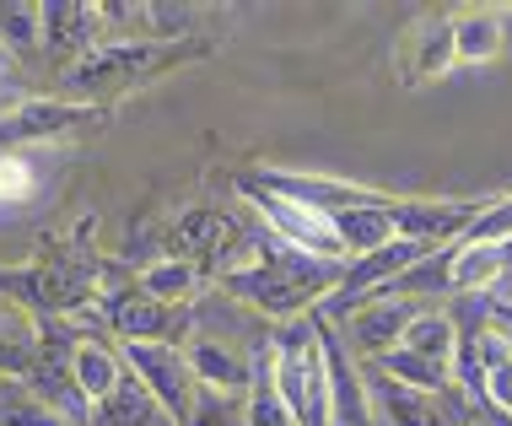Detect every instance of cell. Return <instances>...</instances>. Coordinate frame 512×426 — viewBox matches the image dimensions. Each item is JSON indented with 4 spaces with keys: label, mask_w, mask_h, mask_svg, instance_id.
Segmentation results:
<instances>
[{
    "label": "cell",
    "mask_w": 512,
    "mask_h": 426,
    "mask_svg": "<svg viewBox=\"0 0 512 426\" xmlns=\"http://www.w3.org/2000/svg\"><path fill=\"white\" fill-rule=\"evenodd\" d=\"M87 222L76 227L71 243H44L38 259H27V265H11L0 270V297H6V308L27 313V319L49 324V319H76V313L98 308L108 281L119 276V265H108L98 249H87Z\"/></svg>",
    "instance_id": "6da1fadb"
},
{
    "label": "cell",
    "mask_w": 512,
    "mask_h": 426,
    "mask_svg": "<svg viewBox=\"0 0 512 426\" xmlns=\"http://www.w3.org/2000/svg\"><path fill=\"white\" fill-rule=\"evenodd\" d=\"M340 276H345V259H313V254H297L275 238L259 243V254L248 265L216 270L221 292L238 297L243 308L265 313L275 324L308 319L313 308H324V297L340 286Z\"/></svg>",
    "instance_id": "7a4b0ae2"
},
{
    "label": "cell",
    "mask_w": 512,
    "mask_h": 426,
    "mask_svg": "<svg viewBox=\"0 0 512 426\" xmlns=\"http://www.w3.org/2000/svg\"><path fill=\"white\" fill-rule=\"evenodd\" d=\"M211 44L205 38H184V44H157V38H108V44L87 49L76 65H65V98L87 108H114L124 92L151 87L168 71L189 60H205Z\"/></svg>",
    "instance_id": "3957f363"
},
{
    "label": "cell",
    "mask_w": 512,
    "mask_h": 426,
    "mask_svg": "<svg viewBox=\"0 0 512 426\" xmlns=\"http://www.w3.org/2000/svg\"><path fill=\"white\" fill-rule=\"evenodd\" d=\"M270 356V383L281 405L292 410L297 426H335L329 421V378H324V351H318L313 313L308 319L275 324V340L265 346Z\"/></svg>",
    "instance_id": "277c9868"
},
{
    "label": "cell",
    "mask_w": 512,
    "mask_h": 426,
    "mask_svg": "<svg viewBox=\"0 0 512 426\" xmlns=\"http://www.w3.org/2000/svg\"><path fill=\"white\" fill-rule=\"evenodd\" d=\"M92 319L114 329L119 346H189L195 340V302H157L130 286H108Z\"/></svg>",
    "instance_id": "5b68a950"
},
{
    "label": "cell",
    "mask_w": 512,
    "mask_h": 426,
    "mask_svg": "<svg viewBox=\"0 0 512 426\" xmlns=\"http://www.w3.org/2000/svg\"><path fill=\"white\" fill-rule=\"evenodd\" d=\"M114 108H87L71 98H22L11 108H0V151H22V146H49L65 135L98 130L108 125Z\"/></svg>",
    "instance_id": "8992f818"
},
{
    "label": "cell",
    "mask_w": 512,
    "mask_h": 426,
    "mask_svg": "<svg viewBox=\"0 0 512 426\" xmlns=\"http://www.w3.org/2000/svg\"><path fill=\"white\" fill-rule=\"evenodd\" d=\"M259 189H270V195L302 205V211L313 216H340L351 211V205H383L389 195L383 189H367V184H351V178H335V173H297V168H248Z\"/></svg>",
    "instance_id": "52a82bcc"
},
{
    "label": "cell",
    "mask_w": 512,
    "mask_h": 426,
    "mask_svg": "<svg viewBox=\"0 0 512 426\" xmlns=\"http://www.w3.org/2000/svg\"><path fill=\"white\" fill-rule=\"evenodd\" d=\"M114 351H119L124 373L141 378L146 394H151L162 410H168L173 421H184L189 410H195L200 383H195V373H189L184 346H114Z\"/></svg>",
    "instance_id": "ba28073f"
},
{
    "label": "cell",
    "mask_w": 512,
    "mask_h": 426,
    "mask_svg": "<svg viewBox=\"0 0 512 426\" xmlns=\"http://www.w3.org/2000/svg\"><path fill=\"white\" fill-rule=\"evenodd\" d=\"M453 71V17L448 11H421L394 44V76L399 87H432Z\"/></svg>",
    "instance_id": "9c48e42d"
},
{
    "label": "cell",
    "mask_w": 512,
    "mask_h": 426,
    "mask_svg": "<svg viewBox=\"0 0 512 426\" xmlns=\"http://www.w3.org/2000/svg\"><path fill=\"white\" fill-rule=\"evenodd\" d=\"M313 329H318V351H324V378H329V421L335 426H372V400H367V378H362V362L345 351L340 329L313 313Z\"/></svg>",
    "instance_id": "30bf717a"
},
{
    "label": "cell",
    "mask_w": 512,
    "mask_h": 426,
    "mask_svg": "<svg viewBox=\"0 0 512 426\" xmlns=\"http://www.w3.org/2000/svg\"><path fill=\"white\" fill-rule=\"evenodd\" d=\"M415 308H421V302L389 292V297H372V302H362V308H351L335 329H340L345 351H351L356 362H378V356H389L399 346V335L410 329Z\"/></svg>",
    "instance_id": "8fae6325"
},
{
    "label": "cell",
    "mask_w": 512,
    "mask_h": 426,
    "mask_svg": "<svg viewBox=\"0 0 512 426\" xmlns=\"http://www.w3.org/2000/svg\"><path fill=\"white\" fill-rule=\"evenodd\" d=\"M486 200H415V195H394L389 222L394 238L426 243V249H448V243L464 238V227L480 216Z\"/></svg>",
    "instance_id": "7c38bea8"
},
{
    "label": "cell",
    "mask_w": 512,
    "mask_h": 426,
    "mask_svg": "<svg viewBox=\"0 0 512 426\" xmlns=\"http://www.w3.org/2000/svg\"><path fill=\"white\" fill-rule=\"evenodd\" d=\"M362 378H367V400H372V426H459L453 394L405 389V383L383 378L378 367H367V362H362Z\"/></svg>",
    "instance_id": "4fadbf2b"
},
{
    "label": "cell",
    "mask_w": 512,
    "mask_h": 426,
    "mask_svg": "<svg viewBox=\"0 0 512 426\" xmlns=\"http://www.w3.org/2000/svg\"><path fill=\"white\" fill-rule=\"evenodd\" d=\"M38 17H44V49L65 65H76L87 49L103 44V17L92 0H44Z\"/></svg>",
    "instance_id": "5bb4252c"
},
{
    "label": "cell",
    "mask_w": 512,
    "mask_h": 426,
    "mask_svg": "<svg viewBox=\"0 0 512 426\" xmlns=\"http://www.w3.org/2000/svg\"><path fill=\"white\" fill-rule=\"evenodd\" d=\"M168 249H173V259H189V265L205 270L216 254L238 249V222H232L221 205H189V211L173 222Z\"/></svg>",
    "instance_id": "9a60e30c"
},
{
    "label": "cell",
    "mask_w": 512,
    "mask_h": 426,
    "mask_svg": "<svg viewBox=\"0 0 512 426\" xmlns=\"http://www.w3.org/2000/svg\"><path fill=\"white\" fill-rule=\"evenodd\" d=\"M502 49H507L502 11H491V6L453 11V65H491Z\"/></svg>",
    "instance_id": "2e32d148"
},
{
    "label": "cell",
    "mask_w": 512,
    "mask_h": 426,
    "mask_svg": "<svg viewBox=\"0 0 512 426\" xmlns=\"http://www.w3.org/2000/svg\"><path fill=\"white\" fill-rule=\"evenodd\" d=\"M87 426H178V421H173L157 400H151L141 378L124 373V378L114 383V394H108L103 405H92Z\"/></svg>",
    "instance_id": "e0dca14e"
},
{
    "label": "cell",
    "mask_w": 512,
    "mask_h": 426,
    "mask_svg": "<svg viewBox=\"0 0 512 426\" xmlns=\"http://www.w3.org/2000/svg\"><path fill=\"white\" fill-rule=\"evenodd\" d=\"M389 205H394V195L383 200V205H351V211L329 216V227H335L345 259H362V254H372V249H383V243H394Z\"/></svg>",
    "instance_id": "ac0fdd59"
},
{
    "label": "cell",
    "mask_w": 512,
    "mask_h": 426,
    "mask_svg": "<svg viewBox=\"0 0 512 426\" xmlns=\"http://www.w3.org/2000/svg\"><path fill=\"white\" fill-rule=\"evenodd\" d=\"M184 356H189V373H195L200 389H216V394L243 400V389H248V362L243 356H232L227 346H216V340H189Z\"/></svg>",
    "instance_id": "d6986e66"
},
{
    "label": "cell",
    "mask_w": 512,
    "mask_h": 426,
    "mask_svg": "<svg viewBox=\"0 0 512 426\" xmlns=\"http://www.w3.org/2000/svg\"><path fill=\"white\" fill-rule=\"evenodd\" d=\"M453 346H459V324H453L448 308H415L410 329L399 335V351L426 356V362L448 367V373H453Z\"/></svg>",
    "instance_id": "ffe728a7"
},
{
    "label": "cell",
    "mask_w": 512,
    "mask_h": 426,
    "mask_svg": "<svg viewBox=\"0 0 512 426\" xmlns=\"http://www.w3.org/2000/svg\"><path fill=\"white\" fill-rule=\"evenodd\" d=\"M71 378H76L81 400H87V405H103L108 394H114V383L124 378V362H119L114 346H103V340H76Z\"/></svg>",
    "instance_id": "44dd1931"
},
{
    "label": "cell",
    "mask_w": 512,
    "mask_h": 426,
    "mask_svg": "<svg viewBox=\"0 0 512 426\" xmlns=\"http://www.w3.org/2000/svg\"><path fill=\"white\" fill-rule=\"evenodd\" d=\"M200 281H205V270L189 265V259H173V254L168 259H151V265L135 270V292H146L157 302H195Z\"/></svg>",
    "instance_id": "7402d4cb"
},
{
    "label": "cell",
    "mask_w": 512,
    "mask_h": 426,
    "mask_svg": "<svg viewBox=\"0 0 512 426\" xmlns=\"http://www.w3.org/2000/svg\"><path fill=\"white\" fill-rule=\"evenodd\" d=\"M243 426H297V421H292V410L281 405V394H275V383H270V356H265V346L248 356Z\"/></svg>",
    "instance_id": "603a6c76"
},
{
    "label": "cell",
    "mask_w": 512,
    "mask_h": 426,
    "mask_svg": "<svg viewBox=\"0 0 512 426\" xmlns=\"http://www.w3.org/2000/svg\"><path fill=\"white\" fill-rule=\"evenodd\" d=\"M38 356V319H27L17 308H0V378L22 383L33 373Z\"/></svg>",
    "instance_id": "cb8c5ba5"
},
{
    "label": "cell",
    "mask_w": 512,
    "mask_h": 426,
    "mask_svg": "<svg viewBox=\"0 0 512 426\" xmlns=\"http://www.w3.org/2000/svg\"><path fill=\"white\" fill-rule=\"evenodd\" d=\"M0 49L6 54L44 49V17H38V6H0Z\"/></svg>",
    "instance_id": "d4e9b609"
},
{
    "label": "cell",
    "mask_w": 512,
    "mask_h": 426,
    "mask_svg": "<svg viewBox=\"0 0 512 426\" xmlns=\"http://www.w3.org/2000/svg\"><path fill=\"white\" fill-rule=\"evenodd\" d=\"M38 195V173L22 151H0V211H17Z\"/></svg>",
    "instance_id": "484cf974"
},
{
    "label": "cell",
    "mask_w": 512,
    "mask_h": 426,
    "mask_svg": "<svg viewBox=\"0 0 512 426\" xmlns=\"http://www.w3.org/2000/svg\"><path fill=\"white\" fill-rule=\"evenodd\" d=\"M0 426H76V421H65L60 410H49L44 400H33V394L17 383V389L0 394Z\"/></svg>",
    "instance_id": "4316f807"
},
{
    "label": "cell",
    "mask_w": 512,
    "mask_h": 426,
    "mask_svg": "<svg viewBox=\"0 0 512 426\" xmlns=\"http://www.w3.org/2000/svg\"><path fill=\"white\" fill-rule=\"evenodd\" d=\"M512 238V195H496L480 205V216L464 227L459 243H507Z\"/></svg>",
    "instance_id": "83f0119b"
},
{
    "label": "cell",
    "mask_w": 512,
    "mask_h": 426,
    "mask_svg": "<svg viewBox=\"0 0 512 426\" xmlns=\"http://www.w3.org/2000/svg\"><path fill=\"white\" fill-rule=\"evenodd\" d=\"M178 426H243V400L216 394V389H200L195 394V410H189Z\"/></svg>",
    "instance_id": "f1b7e54d"
},
{
    "label": "cell",
    "mask_w": 512,
    "mask_h": 426,
    "mask_svg": "<svg viewBox=\"0 0 512 426\" xmlns=\"http://www.w3.org/2000/svg\"><path fill=\"white\" fill-rule=\"evenodd\" d=\"M491 319L496 324H512V297H491Z\"/></svg>",
    "instance_id": "f546056e"
},
{
    "label": "cell",
    "mask_w": 512,
    "mask_h": 426,
    "mask_svg": "<svg viewBox=\"0 0 512 426\" xmlns=\"http://www.w3.org/2000/svg\"><path fill=\"white\" fill-rule=\"evenodd\" d=\"M502 286H512V238L502 243Z\"/></svg>",
    "instance_id": "4dcf8cb0"
},
{
    "label": "cell",
    "mask_w": 512,
    "mask_h": 426,
    "mask_svg": "<svg viewBox=\"0 0 512 426\" xmlns=\"http://www.w3.org/2000/svg\"><path fill=\"white\" fill-rule=\"evenodd\" d=\"M6 60H11V54H6V49H0V76H6Z\"/></svg>",
    "instance_id": "1f68e13d"
}]
</instances>
